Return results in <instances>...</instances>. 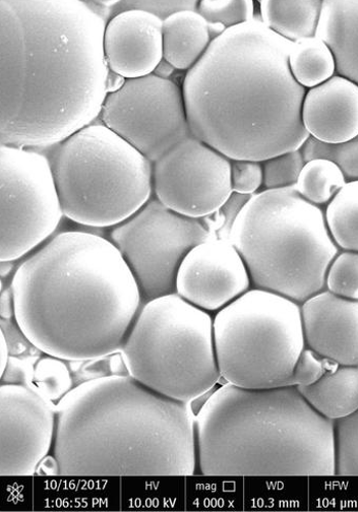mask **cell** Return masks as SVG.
Listing matches in <instances>:
<instances>
[{"label":"cell","mask_w":358,"mask_h":512,"mask_svg":"<svg viewBox=\"0 0 358 512\" xmlns=\"http://www.w3.org/2000/svg\"><path fill=\"white\" fill-rule=\"evenodd\" d=\"M82 0H0V145L52 148L100 118L107 15Z\"/></svg>","instance_id":"cell-1"},{"label":"cell","mask_w":358,"mask_h":512,"mask_svg":"<svg viewBox=\"0 0 358 512\" xmlns=\"http://www.w3.org/2000/svg\"><path fill=\"white\" fill-rule=\"evenodd\" d=\"M11 288L26 340L73 362L121 352L143 302L122 253L87 231L55 234L18 267Z\"/></svg>","instance_id":"cell-2"},{"label":"cell","mask_w":358,"mask_h":512,"mask_svg":"<svg viewBox=\"0 0 358 512\" xmlns=\"http://www.w3.org/2000/svg\"><path fill=\"white\" fill-rule=\"evenodd\" d=\"M291 46L258 18L215 38L182 85L192 135L230 160L301 150L308 90L290 72Z\"/></svg>","instance_id":"cell-3"},{"label":"cell","mask_w":358,"mask_h":512,"mask_svg":"<svg viewBox=\"0 0 358 512\" xmlns=\"http://www.w3.org/2000/svg\"><path fill=\"white\" fill-rule=\"evenodd\" d=\"M53 452L63 477L193 476L196 418L131 376L99 377L59 405Z\"/></svg>","instance_id":"cell-4"},{"label":"cell","mask_w":358,"mask_h":512,"mask_svg":"<svg viewBox=\"0 0 358 512\" xmlns=\"http://www.w3.org/2000/svg\"><path fill=\"white\" fill-rule=\"evenodd\" d=\"M208 477L336 476L335 427L296 387L218 389L196 417Z\"/></svg>","instance_id":"cell-5"},{"label":"cell","mask_w":358,"mask_h":512,"mask_svg":"<svg viewBox=\"0 0 358 512\" xmlns=\"http://www.w3.org/2000/svg\"><path fill=\"white\" fill-rule=\"evenodd\" d=\"M228 240L241 253L253 288L300 305L326 290L329 267L340 252L325 211L294 187L253 196L236 216Z\"/></svg>","instance_id":"cell-6"},{"label":"cell","mask_w":358,"mask_h":512,"mask_svg":"<svg viewBox=\"0 0 358 512\" xmlns=\"http://www.w3.org/2000/svg\"><path fill=\"white\" fill-rule=\"evenodd\" d=\"M52 148L58 195L65 217L76 224L113 228L153 198V163L103 123Z\"/></svg>","instance_id":"cell-7"},{"label":"cell","mask_w":358,"mask_h":512,"mask_svg":"<svg viewBox=\"0 0 358 512\" xmlns=\"http://www.w3.org/2000/svg\"><path fill=\"white\" fill-rule=\"evenodd\" d=\"M121 354L133 379L185 404L208 394L221 378L214 317L176 293L143 303Z\"/></svg>","instance_id":"cell-8"},{"label":"cell","mask_w":358,"mask_h":512,"mask_svg":"<svg viewBox=\"0 0 358 512\" xmlns=\"http://www.w3.org/2000/svg\"><path fill=\"white\" fill-rule=\"evenodd\" d=\"M221 378L247 390L287 387L306 348L301 305L252 288L214 316Z\"/></svg>","instance_id":"cell-9"},{"label":"cell","mask_w":358,"mask_h":512,"mask_svg":"<svg viewBox=\"0 0 358 512\" xmlns=\"http://www.w3.org/2000/svg\"><path fill=\"white\" fill-rule=\"evenodd\" d=\"M64 217L49 158L0 146V262L14 263L34 252Z\"/></svg>","instance_id":"cell-10"},{"label":"cell","mask_w":358,"mask_h":512,"mask_svg":"<svg viewBox=\"0 0 358 512\" xmlns=\"http://www.w3.org/2000/svg\"><path fill=\"white\" fill-rule=\"evenodd\" d=\"M212 238L203 220L179 215L154 197L109 234L139 286L143 303L176 293L177 273L187 254Z\"/></svg>","instance_id":"cell-11"},{"label":"cell","mask_w":358,"mask_h":512,"mask_svg":"<svg viewBox=\"0 0 358 512\" xmlns=\"http://www.w3.org/2000/svg\"><path fill=\"white\" fill-rule=\"evenodd\" d=\"M100 119L152 163L193 136L183 87L155 74L109 92Z\"/></svg>","instance_id":"cell-12"},{"label":"cell","mask_w":358,"mask_h":512,"mask_svg":"<svg viewBox=\"0 0 358 512\" xmlns=\"http://www.w3.org/2000/svg\"><path fill=\"white\" fill-rule=\"evenodd\" d=\"M232 195L230 159L194 136L153 163V197L179 215L214 216Z\"/></svg>","instance_id":"cell-13"},{"label":"cell","mask_w":358,"mask_h":512,"mask_svg":"<svg viewBox=\"0 0 358 512\" xmlns=\"http://www.w3.org/2000/svg\"><path fill=\"white\" fill-rule=\"evenodd\" d=\"M55 433L54 413L40 395L20 384L0 388V476L35 475Z\"/></svg>","instance_id":"cell-14"},{"label":"cell","mask_w":358,"mask_h":512,"mask_svg":"<svg viewBox=\"0 0 358 512\" xmlns=\"http://www.w3.org/2000/svg\"><path fill=\"white\" fill-rule=\"evenodd\" d=\"M252 288L241 253L220 238L195 246L176 277V294L207 312L220 311Z\"/></svg>","instance_id":"cell-15"},{"label":"cell","mask_w":358,"mask_h":512,"mask_svg":"<svg viewBox=\"0 0 358 512\" xmlns=\"http://www.w3.org/2000/svg\"><path fill=\"white\" fill-rule=\"evenodd\" d=\"M163 21L156 15L138 9L112 16L103 38L109 71L124 80L155 74L163 60Z\"/></svg>","instance_id":"cell-16"},{"label":"cell","mask_w":358,"mask_h":512,"mask_svg":"<svg viewBox=\"0 0 358 512\" xmlns=\"http://www.w3.org/2000/svg\"><path fill=\"white\" fill-rule=\"evenodd\" d=\"M306 347L340 366H358V300L324 290L301 305Z\"/></svg>","instance_id":"cell-17"},{"label":"cell","mask_w":358,"mask_h":512,"mask_svg":"<svg viewBox=\"0 0 358 512\" xmlns=\"http://www.w3.org/2000/svg\"><path fill=\"white\" fill-rule=\"evenodd\" d=\"M309 136L326 145H340L358 136V86L335 75L307 91L302 111Z\"/></svg>","instance_id":"cell-18"},{"label":"cell","mask_w":358,"mask_h":512,"mask_svg":"<svg viewBox=\"0 0 358 512\" xmlns=\"http://www.w3.org/2000/svg\"><path fill=\"white\" fill-rule=\"evenodd\" d=\"M316 36L331 48L336 75L358 86V0H324Z\"/></svg>","instance_id":"cell-19"},{"label":"cell","mask_w":358,"mask_h":512,"mask_svg":"<svg viewBox=\"0 0 358 512\" xmlns=\"http://www.w3.org/2000/svg\"><path fill=\"white\" fill-rule=\"evenodd\" d=\"M163 59L177 71L192 70L213 41L198 11H179L163 21Z\"/></svg>","instance_id":"cell-20"},{"label":"cell","mask_w":358,"mask_h":512,"mask_svg":"<svg viewBox=\"0 0 358 512\" xmlns=\"http://www.w3.org/2000/svg\"><path fill=\"white\" fill-rule=\"evenodd\" d=\"M323 417L337 421L358 410V366H337L310 387L297 388Z\"/></svg>","instance_id":"cell-21"},{"label":"cell","mask_w":358,"mask_h":512,"mask_svg":"<svg viewBox=\"0 0 358 512\" xmlns=\"http://www.w3.org/2000/svg\"><path fill=\"white\" fill-rule=\"evenodd\" d=\"M259 4L263 24L289 42L317 35L322 0H262Z\"/></svg>","instance_id":"cell-22"},{"label":"cell","mask_w":358,"mask_h":512,"mask_svg":"<svg viewBox=\"0 0 358 512\" xmlns=\"http://www.w3.org/2000/svg\"><path fill=\"white\" fill-rule=\"evenodd\" d=\"M289 68L297 84L310 90L336 75V60L327 43L315 36L292 43Z\"/></svg>","instance_id":"cell-23"},{"label":"cell","mask_w":358,"mask_h":512,"mask_svg":"<svg viewBox=\"0 0 358 512\" xmlns=\"http://www.w3.org/2000/svg\"><path fill=\"white\" fill-rule=\"evenodd\" d=\"M325 219L339 249L358 252V180L342 187L327 205Z\"/></svg>","instance_id":"cell-24"},{"label":"cell","mask_w":358,"mask_h":512,"mask_svg":"<svg viewBox=\"0 0 358 512\" xmlns=\"http://www.w3.org/2000/svg\"><path fill=\"white\" fill-rule=\"evenodd\" d=\"M347 183L341 168L333 161L319 158L307 161L297 183V194L309 203L328 205Z\"/></svg>","instance_id":"cell-25"},{"label":"cell","mask_w":358,"mask_h":512,"mask_svg":"<svg viewBox=\"0 0 358 512\" xmlns=\"http://www.w3.org/2000/svg\"><path fill=\"white\" fill-rule=\"evenodd\" d=\"M198 12L209 25L224 30L249 23L256 19L253 0H202Z\"/></svg>","instance_id":"cell-26"},{"label":"cell","mask_w":358,"mask_h":512,"mask_svg":"<svg viewBox=\"0 0 358 512\" xmlns=\"http://www.w3.org/2000/svg\"><path fill=\"white\" fill-rule=\"evenodd\" d=\"M336 476L358 477V410L334 422Z\"/></svg>","instance_id":"cell-27"},{"label":"cell","mask_w":358,"mask_h":512,"mask_svg":"<svg viewBox=\"0 0 358 512\" xmlns=\"http://www.w3.org/2000/svg\"><path fill=\"white\" fill-rule=\"evenodd\" d=\"M326 290L351 300H358V252L340 250L331 263Z\"/></svg>","instance_id":"cell-28"},{"label":"cell","mask_w":358,"mask_h":512,"mask_svg":"<svg viewBox=\"0 0 358 512\" xmlns=\"http://www.w3.org/2000/svg\"><path fill=\"white\" fill-rule=\"evenodd\" d=\"M302 151L306 161L331 160L341 168L347 182L358 180V136L340 145H326L310 137Z\"/></svg>","instance_id":"cell-29"},{"label":"cell","mask_w":358,"mask_h":512,"mask_svg":"<svg viewBox=\"0 0 358 512\" xmlns=\"http://www.w3.org/2000/svg\"><path fill=\"white\" fill-rule=\"evenodd\" d=\"M301 150L281 154L263 163L264 189H283L294 187L306 164Z\"/></svg>","instance_id":"cell-30"},{"label":"cell","mask_w":358,"mask_h":512,"mask_svg":"<svg viewBox=\"0 0 358 512\" xmlns=\"http://www.w3.org/2000/svg\"><path fill=\"white\" fill-rule=\"evenodd\" d=\"M64 362L62 359L49 356L40 360L35 368V378L39 387L51 399L67 394L71 387V376Z\"/></svg>","instance_id":"cell-31"},{"label":"cell","mask_w":358,"mask_h":512,"mask_svg":"<svg viewBox=\"0 0 358 512\" xmlns=\"http://www.w3.org/2000/svg\"><path fill=\"white\" fill-rule=\"evenodd\" d=\"M337 366L339 365L306 347L297 359L287 387H310Z\"/></svg>","instance_id":"cell-32"},{"label":"cell","mask_w":358,"mask_h":512,"mask_svg":"<svg viewBox=\"0 0 358 512\" xmlns=\"http://www.w3.org/2000/svg\"><path fill=\"white\" fill-rule=\"evenodd\" d=\"M233 194L253 197L264 184L263 163L248 160H230Z\"/></svg>","instance_id":"cell-33"},{"label":"cell","mask_w":358,"mask_h":512,"mask_svg":"<svg viewBox=\"0 0 358 512\" xmlns=\"http://www.w3.org/2000/svg\"><path fill=\"white\" fill-rule=\"evenodd\" d=\"M118 5L113 6V16L119 12L131 9H138L150 12L162 21L179 11H198L199 2L186 0V2H117Z\"/></svg>","instance_id":"cell-34"},{"label":"cell","mask_w":358,"mask_h":512,"mask_svg":"<svg viewBox=\"0 0 358 512\" xmlns=\"http://www.w3.org/2000/svg\"><path fill=\"white\" fill-rule=\"evenodd\" d=\"M2 315L6 318L15 316L14 299L11 286L7 291H5V288L2 287Z\"/></svg>","instance_id":"cell-35"},{"label":"cell","mask_w":358,"mask_h":512,"mask_svg":"<svg viewBox=\"0 0 358 512\" xmlns=\"http://www.w3.org/2000/svg\"><path fill=\"white\" fill-rule=\"evenodd\" d=\"M0 369H2V375L5 373L9 362H10V354H11V348L9 341L7 339V336L5 332L2 330V348H0Z\"/></svg>","instance_id":"cell-36"}]
</instances>
